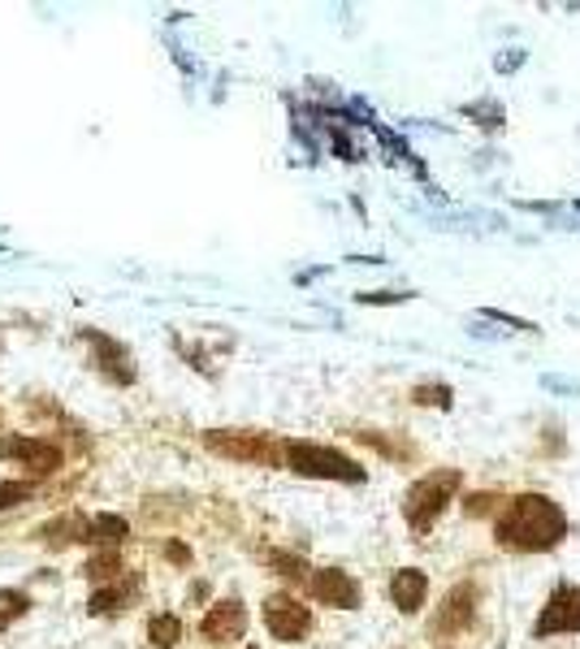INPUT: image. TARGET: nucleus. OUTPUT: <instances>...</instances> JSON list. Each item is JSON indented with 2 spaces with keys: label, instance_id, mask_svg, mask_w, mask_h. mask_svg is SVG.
Listing matches in <instances>:
<instances>
[{
  "label": "nucleus",
  "instance_id": "nucleus-1",
  "mask_svg": "<svg viewBox=\"0 0 580 649\" xmlns=\"http://www.w3.org/2000/svg\"><path fill=\"white\" fill-rule=\"evenodd\" d=\"M494 537L498 546L520 549V554H541L555 549L568 537V515L563 506L546 494H520L507 502V511L494 520Z\"/></svg>",
  "mask_w": 580,
  "mask_h": 649
},
{
  "label": "nucleus",
  "instance_id": "nucleus-2",
  "mask_svg": "<svg viewBox=\"0 0 580 649\" xmlns=\"http://www.w3.org/2000/svg\"><path fill=\"white\" fill-rule=\"evenodd\" d=\"M460 490H464V472H460V468H437V472L421 477V481L403 494V520H408V528L416 533V542L429 537V528H433L437 515L455 502Z\"/></svg>",
  "mask_w": 580,
  "mask_h": 649
},
{
  "label": "nucleus",
  "instance_id": "nucleus-3",
  "mask_svg": "<svg viewBox=\"0 0 580 649\" xmlns=\"http://www.w3.org/2000/svg\"><path fill=\"white\" fill-rule=\"evenodd\" d=\"M282 463L295 468L299 477H320V481H347L360 485L365 468L356 459H347L342 450L317 447V442H282Z\"/></svg>",
  "mask_w": 580,
  "mask_h": 649
},
{
  "label": "nucleus",
  "instance_id": "nucleus-4",
  "mask_svg": "<svg viewBox=\"0 0 580 649\" xmlns=\"http://www.w3.org/2000/svg\"><path fill=\"white\" fill-rule=\"evenodd\" d=\"M204 447L212 454H221V459H239V463H261V468L282 463V447L268 433H256V429H209Z\"/></svg>",
  "mask_w": 580,
  "mask_h": 649
},
{
  "label": "nucleus",
  "instance_id": "nucleus-5",
  "mask_svg": "<svg viewBox=\"0 0 580 649\" xmlns=\"http://www.w3.org/2000/svg\"><path fill=\"white\" fill-rule=\"evenodd\" d=\"M264 628L277 641L295 646V641H304L313 632V610L299 598H291V594H273V598L264 601Z\"/></svg>",
  "mask_w": 580,
  "mask_h": 649
},
{
  "label": "nucleus",
  "instance_id": "nucleus-6",
  "mask_svg": "<svg viewBox=\"0 0 580 649\" xmlns=\"http://www.w3.org/2000/svg\"><path fill=\"white\" fill-rule=\"evenodd\" d=\"M0 454L13 459V463H22L31 477H53L56 468L65 463V450L56 447V442H49V438H27V433L4 438V442H0Z\"/></svg>",
  "mask_w": 580,
  "mask_h": 649
},
{
  "label": "nucleus",
  "instance_id": "nucleus-7",
  "mask_svg": "<svg viewBox=\"0 0 580 649\" xmlns=\"http://www.w3.org/2000/svg\"><path fill=\"white\" fill-rule=\"evenodd\" d=\"M83 343L92 347V364H96V373L113 381V386H135V359H130V350L122 347L117 338H108L101 329H83Z\"/></svg>",
  "mask_w": 580,
  "mask_h": 649
},
{
  "label": "nucleus",
  "instance_id": "nucleus-8",
  "mask_svg": "<svg viewBox=\"0 0 580 649\" xmlns=\"http://www.w3.org/2000/svg\"><path fill=\"white\" fill-rule=\"evenodd\" d=\"M200 632H204V641H212V646H234V641H243V637H247V606L239 598L217 601V606H209Z\"/></svg>",
  "mask_w": 580,
  "mask_h": 649
},
{
  "label": "nucleus",
  "instance_id": "nucleus-9",
  "mask_svg": "<svg viewBox=\"0 0 580 649\" xmlns=\"http://www.w3.org/2000/svg\"><path fill=\"white\" fill-rule=\"evenodd\" d=\"M555 632H580V589L577 585H559L541 619H537V637H555Z\"/></svg>",
  "mask_w": 580,
  "mask_h": 649
},
{
  "label": "nucleus",
  "instance_id": "nucleus-10",
  "mask_svg": "<svg viewBox=\"0 0 580 649\" xmlns=\"http://www.w3.org/2000/svg\"><path fill=\"white\" fill-rule=\"evenodd\" d=\"M308 589H313V598L325 601V606H338V610H356L360 606V585L342 572V567H317L313 576H308Z\"/></svg>",
  "mask_w": 580,
  "mask_h": 649
},
{
  "label": "nucleus",
  "instance_id": "nucleus-11",
  "mask_svg": "<svg viewBox=\"0 0 580 649\" xmlns=\"http://www.w3.org/2000/svg\"><path fill=\"white\" fill-rule=\"evenodd\" d=\"M473 615H476V585H455L446 594V601H442V610L433 615V628L442 637H455V632H464L473 624Z\"/></svg>",
  "mask_w": 580,
  "mask_h": 649
},
{
  "label": "nucleus",
  "instance_id": "nucleus-12",
  "mask_svg": "<svg viewBox=\"0 0 580 649\" xmlns=\"http://www.w3.org/2000/svg\"><path fill=\"white\" fill-rule=\"evenodd\" d=\"M429 598V576H424L421 567H399L394 576H390V601L403 610V615H416Z\"/></svg>",
  "mask_w": 580,
  "mask_h": 649
},
{
  "label": "nucleus",
  "instance_id": "nucleus-13",
  "mask_svg": "<svg viewBox=\"0 0 580 649\" xmlns=\"http://www.w3.org/2000/svg\"><path fill=\"white\" fill-rule=\"evenodd\" d=\"M135 598H139V576H117L113 585H101V589L92 594L87 610H92V615H117V610H126Z\"/></svg>",
  "mask_w": 580,
  "mask_h": 649
},
{
  "label": "nucleus",
  "instance_id": "nucleus-14",
  "mask_svg": "<svg viewBox=\"0 0 580 649\" xmlns=\"http://www.w3.org/2000/svg\"><path fill=\"white\" fill-rule=\"evenodd\" d=\"M40 537H44V546L53 549L78 546V542H87V515L83 511H65V515H56V520H49L40 528Z\"/></svg>",
  "mask_w": 580,
  "mask_h": 649
},
{
  "label": "nucleus",
  "instance_id": "nucleus-15",
  "mask_svg": "<svg viewBox=\"0 0 580 649\" xmlns=\"http://www.w3.org/2000/svg\"><path fill=\"white\" fill-rule=\"evenodd\" d=\"M130 537V524L122 515H87V546L117 549Z\"/></svg>",
  "mask_w": 580,
  "mask_h": 649
},
{
  "label": "nucleus",
  "instance_id": "nucleus-16",
  "mask_svg": "<svg viewBox=\"0 0 580 649\" xmlns=\"http://www.w3.org/2000/svg\"><path fill=\"white\" fill-rule=\"evenodd\" d=\"M148 641L157 649H173L182 641V619L169 615V610H165V615H152V619H148Z\"/></svg>",
  "mask_w": 580,
  "mask_h": 649
},
{
  "label": "nucleus",
  "instance_id": "nucleus-17",
  "mask_svg": "<svg viewBox=\"0 0 580 649\" xmlns=\"http://www.w3.org/2000/svg\"><path fill=\"white\" fill-rule=\"evenodd\" d=\"M83 572H87V580L101 589V585H113V580L122 576V558H117V549H101L96 558H87Z\"/></svg>",
  "mask_w": 580,
  "mask_h": 649
},
{
  "label": "nucleus",
  "instance_id": "nucleus-18",
  "mask_svg": "<svg viewBox=\"0 0 580 649\" xmlns=\"http://www.w3.org/2000/svg\"><path fill=\"white\" fill-rule=\"evenodd\" d=\"M27 610H31V598H27L22 589H0V632H4L9 624H18Z\"/></svg>",
  "mask_w": 580,
  "mask_h": 649
},
{
  "label": "nucleus",
  "instance_id": "nucleus-19",
  "mask_svg": "<svg viewBox=\"0 0 580 649\" xmlns=\"http://www.w3.org/2000/svg\"><path fill=\"white\" fill-rule=\"evenodd\" d=\"M412 402H416V407L451 411V407H455V390H451V386H416V390H412Z\"/></svg>",
  "mask_w": 580,
  "mask_h": 649
},
{
  "label": "nucleus",
  "instance_id": "nucleus-20",
  "mask_svg": "<svg viewBox=\"0 0 580 649\" xmlns=\"http://www.w3.org/2000/svg\"><path fill=\"white\" fill-rule=\"evenodd\" d=\"M35 499V481H0V511Z\"/></svg>",
  "mask_w": 580,
  "mask_h": 649
},
{
  "label": "nucleus",
  "instance_id": "nucleus-21",
  "mask_svg": "<svg viewBox=\"0 0 580 649\" xmlns=\"http://www.w3.org/2000/svg\"><path fill=\"white\" fill-rule=\"evenodd\" d=\"M464 117H481V126H485V130H498V126H503V104L476 101V104L464 108Z\"/></svg>",
  "mask_w": 580,
  "mask_h": 649
},
{
  "label": "nucleus",
  "instance_id": "nucleus-22",
  "mask_svg": "<svg viewBox=\"0 0 580 649\" xmlns=\"http://www.w3.org/2000/svg\"><path fill=\"white\" fill-rule=\"evenodd\" d=\"M273 567H282V576H291V580H304V563L291 554H273Z\"/></svg>",
  "mask_w": 580,
  "mask_h": 649
},
{
  "label": "nucleus",
  "instance_id": "nucleus-23",
  "mask_svg": "<svg viewBox=\"0 0 580 649\" xmlns=\"http://www.w3.org/2000/svg\"><path fill=\"white\" fill-rule=\"evenodd\" d=\"M360 303H403L412 300V291H369V295H356Z\"/></svg>",
  "mask_w": 580,
  "mask_h": 649
},
{
  "label": "nucleus",
  "instance_id": "nucleus-24",
  "mask_svg": "<svg viewBox=\"0 0 580 649\" xmlns=\"http://www.w3.org/2000/svg\"><path fill=\"white\" fill-rule=\"evenodd\" d=\"M520 65H525V52L520 49H507V56L498 61V70H503V74H512V70H520Z\"/></svg>",
  "mask_w": 580,
  "mask_h": 649
},
{
  "label": "nucleus",
  "instance_id": "nucleus-25",
  "mask_svg": "<svg viewBox=\"0 0 580 649\" xmlns=\"http://www.w3.org/2000/svg\"><path fill=\"white\" fill-rule=\"evenodd\" d=\"M165 558H173V563H191V549L178 546V542H169V546H165Z\"/></svg>",
  "mask_w": 580,
  "mask_h": 649
},
{
  "label": "nucleus",
  "instance_id": "nucleus-26",
  "mask_svg": "<svg viewBox=\"0 0 580 649\" xmlns=\"http://www.w3.org/2000/svg\"><path fill=\"white\" fill-rule=\"evenodd\" d=\"M546 390H568V395H580L577 381H563V377H546Z\"/></svg>",
  "mask_w": 580,
  "mask_h": 649
},
{
  "label": "nucleus",
  "instance_id": "nucleus-27",
  "mask_svg": "<svg viewBox=\"0 0 580 649\" xmlns=\"http://www.w3.org/2000/svg\"><path fill=\"white\" fill-rule=\"evenodd\" d=\"M247 649H261V646H247Z\"/></svg>",
  "mask_w": 580,
  "mask_h": 649
}]
</instances>
